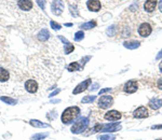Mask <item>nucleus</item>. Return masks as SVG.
<instances>
[{
	"mask_svg": "<svg viewBox=\"0 0 162 140\" xmlns=\"http://www.w3.org/2000/svg\"><path fill=\"white\" fill-rule=\"evenodd\" d=\"M79 114H80V109L78 107H69L66 110H64L61 120L64 124H69V123L74 122L79 116Z\"/></svg>",
	"mask_w": 162,
	"mask_h": 140,
	"instance_id": "nucleus-1",
	"label": "nucleus"
},
{
	"mask_svg": "<svg viewBox=\"0 0 162 140\" xmlns=\"http://www.w3.org/2000/svg\"><path fill=\"white\" fill-rule=\"evenodd\" d=\"M89 119L88 118H80V119L77 121V122L72 125V134H80L83 131H85L89 126Z\"/></svg>",
	"mask_w": 162,
	"mask_h": 140,
	"instance_id": "nucleus-2",
	"label": "nucleus"
},
{
	"mask_svg": "<svg viewBox=\"0 0 162 140\" xmlns=\"http://www.w3.org/2000/svg\"><path fill=\"white\" fill-rule=\"evenodd\" d=\"M112 102H114V98L109 95H105V96H102L101 98L99 99V108H102V109H107L109 108L110 106H112Z\"/></svg>",
	"mask_w": 162,
	"mask_h": 140,
	"instance_id": "nucleus-3",
	"label": "nucleus"
},
{
	"mask_svg": "<svg viewBox=\"0 0 162 140\" xmlns=\"http://www.w3.org/2000/svg\"><path fill=\"white\" fill-rule=\"evenodd\" d=\"M52 13L55 15H61L64 11V3L62 0H54L51 4Z\"/></svg>",
	"mask_w": 162,
	"mask_h": 140,
	"instance_id": "nucleus-4",
	"label": "nucleus"
},
{
	"mask_svg": "<svg viewBox=\"0 0 162 140\" xmlns=\"http://www.w3.org/2000/svg\"><path fill=\"white\" fill-rule=\"evenodd\" d=\"M138 88V84L136 81L134 80H131V81H128L126 84H124V87H123V91L128 94H133L137 91Z\"/></svg>",
	"mask_w": 162,
	"mask_h": 140,
	"instance_id": "nucleus-5",
	"label": "nucleus"
},
{
	"mask_svg": "<svg viewBox=\"0 0 162 140\" xmlns=\"http://www.w3.org/2000/svg\"><path fill=\"white\" fill-rule=\"evenodd\" d=\"M153 31V27L150 26L148 23H143L141 26L138 27V33L142 37H148Z\"/></svg>",
	"mask_w": 162,
	"mask_h": 140,
	"instance_id": "nucleus-6",
	"label": "nucleus"
},
{
	"mask_svg": "<svg viewBox=\"0 0 162 140\" xmlns=\"http://www.w3.org/2000/svg\"><path fill=\"white\" fill-rule=\"evenodd\" d=\"M121 113L117 110H110L104 114V119L107 121H118L121 119Z\"/></svg>",
	"mask_w": 162,
	"mask_h": 140,
	"instance_id": "nucleus-7",
	"label": "nucleus"
},
{
	"mask_svg": "<svg viewBox=\"0 0 162 140\" xmlns=\"http://www.w3.org/2000/svg\"><path fill=\"white\" fill-rule=\"evenodd\" d=\"M149 115V111L146 107H139L133 112V116L136 119H144Z\"/></svg>",
	"mask_w": 162,
	"mask_h": 140,
	"instance_id": "nucleus-8",
	"label": "nucleus"
},
{
	"mask_svg": "<svg viewBox=\"0 0 162 140\" xmlns=\"http://www.w3.org/2000/svg\"><path fill=\"white\" fill-rule=\"evenodd\" d=\"M25 89L30 94H34L38 91V83L35 80H27L25 82Z\"/></svg>",
	"mask_w": 162,
	"mask_h": 140,
	"instance_id": "nucleus-9",
	"label": "nucleus"
},
{
	"mask_svg": "<svg viewBox=\"0 0 162 140\" xmlns=\"http://www.w3.org/2000/svg\"><path fill=\"white\" fill-rule=\"evenodd\" d=\"M91 84V79H87L85 81H83V82H81L80 84H78L77 86H76V88L72 91V94H80V93H82L83 91H85V89L89 87V85Z\"/></svg>",
	"mask_w": 162,
	"mask_h": 140,
	"instance_id": "nucleus-10",
	"label": "nucleus"
},
{
	"mask_svg": "<svg viewBox=\"0 0 162 140\" xmlns=\"http://www.w3.org/2000/svg\"><path fill=\"white\" fill-rule=\"evenodd\" d=\"M87 6H88V9L92 11V12H97L101 10V2H99V0H89L87 2Z\"/></svg>",
	"mask_w": 162,
	"mask_h": 140,
	"instance_id": "nucleus-11",
	"label": "nucleus"
},
{
	"mask_svg": "<svg viewBox=\"0 0 162 140\" xmlns=\"http://www.w3.org/2000/svg\"><path fill=\"white\" fill-rule=\"evenodd\" d=\"M18 6L20 9L24 11H29L34 8V4L30 0H18Z\"/></svg>",
	"mask_w": 162,
	"mask_h": 140,
	"instance_id": "nucleus-12",
	"label": "nucleus"
},
{
	"mask_svg": "<svg viewBox=\"0 0 162 140\" xmlns=\"http://www.w3.org/2000/svg\"><path fill=\"white\" fill-rule=\"evenodd\" d=\"M121 129V126L119 124H105L102 126V131H108V133H114Z\"/></svg>",
	"mask_w": 162,
	"mask_h": 140,
	"instance_id": "nucleus-13",
	"label": "nucleus"
},
{
	"mask_svg": "<svg viewBox=\"0 0 162 140\" xmlns=\"http://www.w3.org/2000/svg\"><path fill=\"white\" fill-rule=\"evenodd\" d=\"M157 6V0H146L144 4V9L147 12H153Z\"/></svg>",
	"mask_w": 162,
	"mask_h": 140,
	"instance_id": "nucleus-14",
	"label": "nucleus"
},
{
	"mask_svg": "<svg viewBox=\"0 0 162 140\" xmlns=\"http://www.w3.org/2000/svg\"><path fill=\"white\" fill-rule=\"evenodd\" d=\"M149 107L153 110H157V109H159V108L162 107V99H157V98H153L151 99L149 102Z\"/></svg>",
	"mask_w": 162,
	"mask_h": 140,
	"instance_id": "nucleus-15",
	"label": "nucleus"
},
{
	"mask_svg": "<svg viewBox=\"0 0 162 140\" xmlns=\"http://www.w3.org/2000/svg\"><path fill=\"white\" fill-rule=\"evenodd\" d=\"M49 38H50V33H49L47 29H41V31L38 33V39H39L41 42L48 41Z\"/></svg>",
	"mask_w": 162,
	"mask_h": 140,
	"instance_id": "nucleus-16",
	"label": "nucleus"
},
{
	"mask_svg": "<svg viewBox=\"0 0 162 140\" xmlns=\"http://www.w3.org/2000/svg\"><path fill=\"white\" fill-rule=\"evenodd\" d=\"M124 48L129 49V50H135L139 46V42L138 41H126L123 43Z\"/></svg>",
	"mask_w": 162,
	"mask_h": 140,
	"instance_id": "nucleus-17",
	"label": "nucleus"
},
{
	"mask_svg": "<svg viewBox=\"0 0 162 140\" xmlns=\"http://www.w3.org/2000/svg\"><path fill=\"white\" fill-rule=\"evenodd\" d=\"M10 79V73L8 70L0 68V82H7Z\"/></svg>",
	"mask_w": 162,
	"mask_h": 140,
	"instance_id": "nucleus-18",
	"label": "nucleus"
},
{
	"mask_svg": "<svg viewBox=\"0 0 162 140\" xmlns=\"http://www.w3.org/2000/svg\"><path fill=\"white\" fill-rule=\"evenodd\" d=\"M29 124L33 126V127H37V128H45L49 126V124H45V123L40 122L38 120H31L29 122Z\"/></svg>",
	"mask_w": 162,
	"mask_h": 140,
	"instance_id": "nucleus-19",
	"label": "nucleus"
},
{
	"mask_svg": "<svg viewBox=\"0 0 162 140\" xmlns=\"http://www.w3.org/2000/svg\"><path fill=\"white\" fill-rule=\"evenodd\" d=\"M96 26V22H94V21H91V22H88V23H84V24H82L81 25V28L82 29H91V28H93V27H95Z\"/></svg>",
	"mask_w": 162,
	"mask_h": 140,
	"instance_id": "nucleus-20",
	"label": "nucleus"
},
{
	"mask_svg": "<svg viewBox=\"0 0 162 140\" xmlns=\"http://www.w3.org/2000/svg\"><path fill=\"white\" fill-rule=\"evenodd\" d=\"M0 99H1L3 102H6V104H11V106L16 104V102H18L14 98H11V97H6V96H2Z\"/></svg>",
	"mask_w": 162,
	"mask_h": 140,
	"instance_id": "nucleus-21",
	"label": "nucleus"
},
{
	"mask_svg": "<svg viewBox=\"0 0 162 140\" xmlns=\"http://www.w3.org/2000/svg\"><path fill=\"white\" fill-rule=\"evenodd\" d=\"M82 66L79 65V63H72L68 66V70L69 71H76V70H81Z\"/></svg>",
	"mask_w": 162,
	"mask_h": 140,
	"instance_id": "nucleus-22",
	"label": "nucleus"
},
{
	"mask_svg": "<svg viewBox=\"0 0 162 140\" xmlns=\"http://www.w3.org/2000/svg\"><path fill=\"white\" fill-rule=\"evenodd\" d=\"M45 137H48V134H47V133H43V134H36L30 138V140H42V139H45Z\"/></svg>",
	"mask_w": 162,
	"mask_h": 140,
	"instance_id": "nucleus-23",
	"label": "nucleus"
},
{
	"mask_svg": "<svg viewBox=\"0 0 162 140\" xmlns=\"http://www.w3.org/2000/svg\"><path fill=\"white\" fill-rule=\"evenodd\" d=\"M95 98H96V96H85L84 98H82V100L81 102H83V104H89V102H93L94 100H95Z\"/></svg>",
	"mask_w": 162,
	"mask_h": 140,
	"instance_id": "nucleus-24",
	"label": "nucleus"
},
{
	"mask_svg": "<svg viewBox=\"0 0 162 140\" xmlns=\"http://www.w3.org/2000/svg\"><path fill=\"white\" fill-rule=\"evenodd\" d=\"M74 50H75V46H74L72 43H67V44L65 45V54H70Z\"/></svg>",
	"mask_w": 162,
	"mask_h": 140,
	"instance_id": "nucleus-25",
	"label": "nucleus"
},
{
	"mask_svg": "<svg viewBox=\"0 0 162 140\" xmlns=\"http://www.w3.org/2000/svg\"><path fill=\"white\" fill-rule=\"evenodd\" d=\"M83 38H84V33H83V31H78V33H76V35H75V40H76V41H81Z\"/></svg>",
	"mask_w": 162,
	"mask_h": 140,
	"instance_id": "nucleus-26",
	"label": "nucleus"
},
{
	"mask_svg": "<svg viewBox=\"0 0 162 140\" xmlns=\"http://www.w3.org/2000/svg\"><path fill=\"white\" fill-rule=\"evenodd\" d=\"M50 25H51L52 29H54V30H60L61 28H62L60 24H57L56 22H54V21H51V22H50Z\"/></svg>",
	"mask_w": 162,
	"mask_h": 140,
	"instance_id": "nucleus-27",
	"label": "nucleus"
},
{
	"mask_svg": "<svg viewBox=\"0 0 162 140\" xmlns=\"http://www.w3.org/2000/svg\"><path fill=\"white\" fill-rule=\"evenodd\" d=\"M115 138H116V137L112 136V135H103V136L99 137V139H101V140H114Z\"/></svg>",
	"mask_w": 162,
	"mask_h": 140,
	"instance_id": "nucleus-28",
	"label": "nucleus"
},
{
	"mask_svg": "<svg viewBox=\"0 0 162 140\" xmlns=\"http://www.w3.org/2000/svg\"><path fill=\"white\" fill-rule=\"evenodd\" d=\"M37 2L42 10H45V0H37Z\"/></svg>",
	"mask_w": 162,
	"mask_h": 140,
	"instance_id": "nucleus-29",
	"label": "nucleus"
},
{
	"mask_svg": "<svg viewBox=\"0 0 162 140\" xmlns=\"http://www.w3.org/2000/svg\"><path fill=\"white\" fill-rule=\"evenodd\" d=\"M157 86H158L159 89H162V78L158 80V82H157Z\"/></svg>",
	"mask_w": 162,
	"mask_h": 140,
	"instance_id": "nucleus-30",
	"label": "nucleus"
},
{
	"mask_svg": "<svg viewBox=\"0 0 162 140\" xmlns=\"http://www.w3.org/2000/svg\"><path fill=\"white\" fill-rule=\"evenodd\" d=\"M60 92H61V89H56V91H54L53 93H51V94H50V97H54V96L57 95V94H58Z\"/></svg>",
	"mask_w": 162,
	"mask_h": 140,
	"instance_id": "nucleus-31",
	"label": "nucleus"
},
{
	"mask_svg": "<svg viewBox=\"0 0 162 140\" xmlns=\"http://www.w3.org/2000/svg\"><path fill=\"white\" fill-rule=\"evenodd\" d=\"M110 91V88L108 87V88H104V89H101L99 91V95H102V94H104V93H106V92H109Z\"/></svg>",
	"mask_w": 162,
	"mask_h": 140,
	"instance_id": "nucleus-32",
	"label": "nucleus"
},
{
	"mask_svg": "<svg viewBox=\"0 0 162 140\" xmlns=\"http://www.w3.org/2000/svg\"><path fill=\"white\" fill-rule=\"evenodd\" d=\"M58 38H60L61 40H62V41H63L64 43H65V44H67V43H69V42L67 41V40H66V39H65V38H64V37H62V36H58Z\"/></svg>",
	"mask_w": 162,
	"mask_h": 140,
	"instance_id": "nucleus-33",
	"label": "nucleus"
},
{
	"mask_svg": "<svg viewBox=\"0 0 162 140\" xmlns=\"http://www.w3.org/2000/svg\"><path fill=\"white\" fill-rule=\"evenodd\" d=\"M158 7H159L160 12H162V0H160V1H159V3H158Z\"/></svg>",
	"mask_w": 162,
	"mask_h": 140,
	"instance_id": "nucleus-34",
	"label": "nucleus"
},
{
	"mask_svg": "<svg viewBox=\"0 0 162 140\" xmlns=\"http://www.w3.org/2000/svg\"><path fill=\"white\" fill-rule=\"evenodd\" d=\"M161 57H162V50L160 51V53L157 55V59H159V58H161Z\"/></svg>",
	"mask_w": 162,
	"mask_h": 140,
	"instance_id": "nucleus-35",
	"label": "nucleus"
},
{
	"mask_svg": "<svg viewBox=\"0 0 162 140\" xmlns=\"http://www.w3.org/2000/svg\"><path fill=\"white\" fill-rule=\"evenodd\" d=\"M153 129H158V128H162V125H156V126H153Z\"/></svg>",
	"mask_w": 162,
	"mask_h": 140,
	"instance_id": "nucleus-36",
	"label": "nucleus"
},
{
	"mask_svg": "<svg viewBox=\"0 0 162 140\" xmlns=\"http://www.w3.org/2000/svg\"><path fill=\"white\" fill-rule=\"evenodd\" d=\"M159 69H160V71L162 72V62L160 63V65H159Z\"/></svg>",
	"mask_w": 162,
	"mask_h": 140,
	"instance_id": "nucleus-37",
	"label": "nucleus"
},
{
	"mask_svg": "<svg viewBox=\"0 0 162 140\" xmlns=\"http://www.w3.org/2000/svg\"><path fill=\"white\" fill-rule=\"evenodd\" d=\"M65 26H68V27H70V26H72V23H68V24H67V23H66V24H65Z\"/></svg>",
	"mask_w": 162,
	"mask_h": 140,
	"instance_id": "nucleus-38",
	"label": "nucleus"
},
{
	"mask_svg": "<svg viewBox=\"0 0 162 140\" xmlns=\"http://www.w3.org/2000/svg\"><path fill=\"white\" fill-rule=\"evenodd\" d=\"M157 140H162V139H157Z\"/></svg>",
	"mask_w": 162,
	"mask_h": 140,
	"instance_id": "nucleus-39",
	"label": "nucleus"
}]
</instances>
